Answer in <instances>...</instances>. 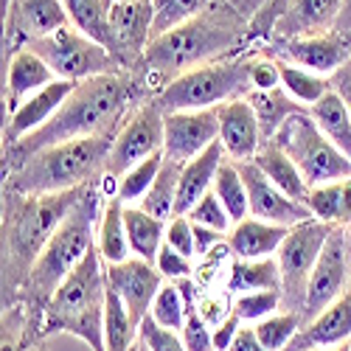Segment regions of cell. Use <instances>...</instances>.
<instances>
[{"label":"cell","instance_id":"obj_32","mask_svg":"<svg viewBox=\"0 0 351 351\" xmlns=\"http://www.w3.org/2000/svg\"><path fill=\"white\" fill-rule=\"evenodd\" d=\"M247 101L256 110V119H258V127H261V138H265V141H270L278 132V127L289 119V115L306 110L304 104H298L295 99H292L284 87L265 90V93H250Z\"/></svg>","mask_w":351,"mask_h":351},{"label":"cell","instance_id":"obj_29","mask_svg":"<svg viewBox=\"0 0 351 351\" xmlns=\"http://www.w3.org/2000/svg\"><path fill=\"white\" fill-rule=\"evenodd\" d=\"M304 206L320 222H326L332 228H348L351 225V178L312 189Z\"/></svg>","mask_w":351,"mask_h":351},{"label":"cell","instance_id":"obj_24","mask_svg":"<svg viewBox=\"0 0 351 351\" xmlns=\"http://www.w3.org/2000/svg\"><path fill=\"white\" fill-rule=\"evenodd\" d=\"M56 73L48 68L43 56H37L32 48H20L9 56V68H6V104L9 112L17 110L28 96L43 90V87L53 84Z\"/></svg>","mask_w":351,"mask_h":351},{"label":"cell","instance_id":"obj_8","mask_svg":"<svg viewBox=\"0 0 351 351\" xmlns=\"http://www.w3.org/2000/svg\"><path fill=\"white\" fill-rule=\"evenodd\" d=\"M292 158L304 174L309 189L348 180L351 178V160L337 149V146L320 132L309 110H301L278 127V132L270 138Z\"/></svg>","mask_w":351,"mask_h":351},{"label":"cell","instance_id":"obj_38","mask_svg":"<svg viewBox=\"0 0 351 351\" xmlns=\"http://www.w3.org/2000/svg\"><path fill=\"white\" fill-rule=\"evenodd\" d=\"M214 3L217 0H152V40L180 28Z\"/></svg>","mask_w":351,"mask_h":351},{"label":"cell","instance_id":"obj_46","mask_svg":"<svg viewBox=\"0 0 351 351\" xmlns=\"http://www.w3.org/2000/svg\"><path fill=\"white\" fill-rule=\"evenodd\" d=\"M166 245L194 261V225L189 217H171L166 225Z\"/></svg>","mask_w":351,"mask_h":351},{"label":"cell","instance_id":"obj_47","mask_svg":"<svg viewBox=\"0 0 351 351\" xmlns=\"http://www.w3.org/2000/svg\"><path fill=\"white\" fill-rule=\"evenodd\" d=\"M239 329H242V320L233 315V312H230L228 317H222L219 324L214 326V351H228Z\"/></svg>","mask_w":351,"mask_h":351},{"label":"cell","instance_id":"obj_7","mask_svg":"<svg viewBox=\"0 0 351 351\" xmlns=\"http://www.w3.org/2000/svg\"><path fill=\"white\" fill-rule=\"evenodd\" d=\"M250 65L253 51L217 60L208 65H199L152 96V101L166 112H183V110H211L237 99H247L253 93L250 84Z\"/></svg>","mask_w":351,"mask_h":351},{"label":"cell","instance_id":"obj_36","mask_svg":"<svg viewBox=\"0 0 351 351\" xmlns=\"http://www.w3.org/2000/svg\"><path fill=\"white\" fill-rule=\"evenodd\" d=\"M138 343V326L124 306V301L115 295V289L107 284V306H104V348L107 351H132Z\"/></svg>","mask_w":351,"mask_h":351},{"label":"cell","instance_id":"obj_53","mask_svg":"<svg viewBox=\"0 0 351 351\" xmlns=\"http://www.w3.org/2000/svg\"><path fill=\"white\" fill-rule=\"evenodd\" d=\"M132 351H149V348H146V346H143V343H141V340H138V343H135V346H132Z\"/></svg>","mask_w":351,"mask_h":351},{"label":"cell","instance_id":"obj_10","mask_svg":"<svg viewBox=\"0 0 351 351\" xmlns=\"http://www.w3.org/2000/svg\"><path fill=\"white\" fill-rule=\"evenodd\" d=\"M332 230H335L332 225L320 222V219H306V222H301L295 228H289L287 239L281 242V247L276 253L278 267H281L284 309L301 315L309 276L315 270V261H317L320 250L326 247Z\"/></svg>","mask_w":351,"mask_h":351},{"label":"cell","instance_id":"obj_45","mask_svg":"<svg viewBox=\"0 0 351 351\" xmlns=\"http://www.w3.org/2000/svg\"><path fill=\"white\" fill-rule=\"evenodd\" d=\"M155 267L160 270V276H163L166 281H183V278H191V273H194L191 258H186L183 253H178V250L169 247V245L160 247Z\"/></svg>","mask_w":351,"mask_h":351},{"label":"cell","instance_id":"obj_43","mask_svg":"<svg viewBox=\"0 0 351 351\" xmlns=\"http://www.w3.org/2000/svg\"><path fill=\"white\" fill-rule=\"evenodd\" d=\"M189 219L197 222V225H206V228H214V230H222V233H230L233 222L222 206V199L217 197V191H206L199 199H197V206L189 211Z\"/></svg>","mask_w":351,"mask_h":351},{"label":"cell","instance_id":"obj_9","mask_svg":"<svg viewBox=\"0 0 351 351\" xmlns=\"http://www.w3.org/2000/svg\"><path fill=\"white\" fill-rule=\"evenodd\" d=\"M25 48H32L37 56H43L48 68L56 73V79H65V82H84L93 76L124 71L107 45L90 40L76 25H65L43 40L28 43Z\"/></svg>","mask_w":351,"mask_h":351},{"label":"cell","instance_id":"obj_19","mask_svg":"<svg viewBox=\"0 0 351 351\" xmlns=\"http://www.w3.org/2000/svg\"><path fill=\"white\" fill-rule=\"evenodd\" d=\"M343 3L346 0H284L281 14L273 25V34H270L267 45L335 32L340 12H343Z\"/></svg>","mask_w":351,"mask_h":351},{"label":"cell","instance_id":"obj_33","mask_svg":"<svg viewBox=\"0 0 351 351\" xmlns=\"http://www.w3.org/2000/svg\"><path fill=\"white\" fill-rule=\"evenodd\" d=\"M276 62H278V73H281V87L284 90L295 99L298 104H304L306 110L312 104H317L320 99H324L329 90H332V82L329 76H320V73H312L306 68H298V65H292L287 60H278L276 56Z\"/></svg>","mask_w":351,"mask_h":351},{"label":"cell","instance_id":"obj_51","mask_svg":"<svg viewBox=\"0 0 351 351\" xmlns=\"http://www.w3.org/2000/svg\"><path fill=\"white\" fill-rule=\"evenodd\" d=\"M309 351H351V343H343V346H335V348H309Z\"/></svg>","mask_w":351,"mask_h":351},{"label":"cell","instance_id":"obj_23","mask_svg":"<svg viewBox=\"0 0 351 351\" xmlns=\"http://www.w3.org/2000/svg\"><path fill=\"white\" fill-rule=\"evenodd\" d=\"M225 163V149L222 143H211L206 152L197 155L180 169V186H178V199H174V217H189V211L197 206V199L214 189L217 171Z\"/></svg>","mask_w":351,"mask_h":351},{"label":"cell","instance_id":"obj_12","mask_svg":"<svg viewBox=\"0 0 351 351\" xmlns=\"http://www.w3.org/2000/svg\"><path fill=\"white\" fill-rule=\"evenodd\" d=\"M348 287H351V267H348V250H346V228H335L309 276L304 306H301V324H309L326 306L343 298Z\"/></svg>","mask_w":351,"mask_h":351},{"label":"cell","instance_id":"obj_4","mask_svg":"<svg viewBox=\"0 0 351 351\" xmlns=\"http://www.w3.org/2000/svg\"><path fill=\"white\" fill-rule=\"evenodd\" d=\"M87 186L73 191H56V194H14L6 191L3 199V258H6V276L17 278L23 287L28 270L34 267L37 256L48 245V239L65 222V217L76 208Z\"/></svg>","mask_w":351,"mask_h":351},{"label":"cell","instance_id":"obj_40","mask_svg":"<svg viewBox=\"0 0 351 351\" xmlns=\"http://www.w3.org/2000/svg\"><path fill=\"white\" fill-rule=\"evenodd\" d=\"M163 166V152L152 155V158H146L143 163L132 166L127 174H121L119 178V186H115V197H119L124 206H138V202L146 197V191L152 189L155 178H158V171Z\"/></svg>","mask_w":351,"mask_h":351},{"label":"cell","instance_id":"obj_55","mask_svg":"<svg viewBox=\"0 0 351 351\" xmlns=\"http://www.w3.org/2000/svg\"><path fill=\"white\" fill-rule=\"evenodd\" d=\"M112 3H121V0H112Z\"/></svg>","mask_w":351,"mask_h":351},{"label":"cell","instance_id":"obj_21","mask_svg":"<svg viewBox=\"0 0 351 351\" xmlns=\"http://www.w3.org/2000/svg\"><path fill=\"white\" fill-rule=\"evenodd\" d=\"M219 115V143L225 149V158L233 163H247L261 149V127L256 119V110L247 99H237L217 107Z\"/></svg>","mask_w":351,"mask_h":351},{"label":"cell","instance_id":"obj_1","mask_svg":"<svg viewBox=\"0 0 351 351\" xmlns=\"http://www.w3.org/2000/svg\"><path fill=\"white\" fill-rule=\"evenodd\" d=\"M245 51H253L250 17L239 12L230 0H217L211 9L197 14L194 20L152 40L143 53L138 76L152 99L160 87L178 76Z\"/></svg>","mask_w":351,"mask_h":351},{"label":"cell","instance_id":"obj_3","mask_svg":"<svg viewBox=\"0 0 351 351\" xmlns=\"http://www.w3.org/2000/svg\"><path fill=\"white\" fill-rule=\"evenodd\" d=\"M115 135H93L53 143L28 155L23 163L6 171V189L14 194H56L99 183L104 178V163Z\"/></svg>","mask_w":351,"mask_h":351},{"label":"cell","instance_id":"obj_13","mask_svg":"<svg viewBox=\"0 0 351 351\" xmlns=\"http://www.w3.org/2000/svg\"><path fill=\"white\" fill-rule=\"evenodd\" d=\"M110 51L124 71L138 73L152 43V0H121L110 6Z\"/></svg>","mask_w":351,"mask_h":351},{"label":"cell","instance_id":"obj_17","mask_svg":"<svg viewBox=\"0 0 351 351\" xmlns=\"http://www.w3.org/2000/svg\"><path fill=\"white\" fill-rule=\"evenodd\" d=\"M239 171H242L245 186H247L250 217L273 222V225H284V228H295V225H301L306 219H315L304 202L287 197L276 183L267 180V174L261 171L253 160L239 163Z\"/></svg>","mask_w":351,"mask_h":351},{"label":"cell","instance_id":"obj_2","mask_svg":"<svg viewBox=\"0 0 351 351\" xmlns=\"http://www.w3.org/2000/svg\"><path fill=\"white\" fill-rule=\"evenodd\" d=\"M143 99H149V93H146L138 73L121 71V73L84 79L73 87V93L65 99V104L56 110V115L43 130L17 141L14 146H6L3 169L6 171L14 169L28 155L53 143L93 138V135H115L121 121L127 119V112Z\"/></svg>","mask_w":351,"mask_h":351},{"label":"cell","instance_id":"obj_41","mask_svg":"<svg viewBox=\"0 0 351 351\" xmlns=\"http://www.w3.org/2000/svg\"><path fill=\"white\" fill-rule=\"evenodd\" d=\"M186 312H189V301L183 295V289L178 281H166L158 292V298L152 304V317L155 324H160L163 329H171V332H183L186 326Z\"/></svg>","mask_w":351,"mask_h":351},{"label":"cell","instance_id":"obj_31","mask_svg":"<svg viewBox=\"0 0 351 351\" xmlns=\"http://www.w3.org/2000/svg\"><path fill=\"white\" fill-rule=\"evenodd\" d=\"M309 115L320 127V132H324L337 149L351 160V112L346 110L343 99L335 90H329L317 104L309 107Z\"/></svg>","mask_w":351,"mask_h":351},{"label":"cell","instance_id":"obj_20","mask_svg":"<svg viewBox=\"0 0 351 351\" xmlns=\"http://www.w3.org/2000/svg\"><path fill=\"white\" fill-rule=\"evenodd\" d=\"M79 82H65V79H56L53 84L43 87V90L32 93L17 110L9 112V121L3 130V149L6 146H14L17 141L34 135L37 130H43L53 115L65 104V99L73 93V87Z\"/></svg>","mask_w":351,"mask_h":351},{"label":"cell","instance_id":"obj_28","mask_svg":"<svg viewBox=\"0 0 351 351\" xmlns=\"http://www.w3.org/2000/svg\"><path fill=\"white\" fill-rule=\"evenodd\" d=\"M124 222H127V239H130L132 256L155 265L160 247L166 245V225L169 222L146 214L138 206H124Z\"/></svg>","mask_w":351,"mask_h":351},{"label":"cell","instance_id":"obj_37","mask_svg":"<svg viewBox=\"0 0 351 351\" xmlns=\"http://www.w3.org/2000/svg\"><path fill=\"white\" fill-rule=\"evenodd\" d=\"M62 6L71 17V25L110 48V0H62Z\"/></svg>","mask_w":351,"mask_h":351},{"label":"cell","instance_id":"obj_5","mask_svg":"<svg viewBox=\"0 0 351 351\" xmlns=\"http://www.w3.org/2000/svg\"><path fill=\"white\" fill-rule=\"evenodd\" d=\"M104 306H107V270H104V258L93 247L43 306L45 315L43 326L45 332L76 335L93 351H107Z\"/></svg>","mask_w":351,"mask_h":351},{"label":"cell","instance_id":"obj_25","mask_svg":"<svg viewBox=\"0 0 351 351\" xmlns=\"http://www.w3.org/2000/svg\"><path fill=\"white\" fill-rule=\"evenodd\" d=\"M287 233H289V228H284V225H273L265 219L247 217L230 228L228 250L237 258H270L278 253Z\"/></svg>","mask_w":351,"mask_h":351},{"label":"cell","instance_id":"obj_52","mask_svg":"<svg viewBox=\"0 0 351 351\" xmlns=\"http://www.w3.org/2000/svg\"><path fill=\"white\" fill-rule=\"evenodd\" d=\"M346 250H348V267H351V225L346 228Z\"/></svg>","mask_w":351,"mask_h":351},{"label":"cell","instance_id":"obj_48","mask_svg":"<svg viewBox=\"0 0 351 351\" xmlns=\"http://www.w3.org/2000/svg\"><path fill=\"white\" fill-rule=\"evenodd\" d=\"M329 82H332V90L343 99L346 110L351 112V60H348L340 71H335V73L329 76Z\"/></svg>","mask_w":351,"mask_h":351},{"label":"cell","instance_id":"obj_16","mask_svg":"<svg viewBox=\"0 0 351 351\" xmlns=\"http://www.w3.org/2000/svg\"><path fill=\"white\" fill-rule=\"evenodd\" d=\"M265 53L278 56V60H287L292 65L306 68V71L320 73V76H332L335 71H340L351 60L348 37H343L340 32L317 34V37H301V40H284V43H270V45H265Z\"/></svg>","mask_w":351,"mask_h":351},{"label":"cell","instance_id":"obj_11","mask_svg":"<svg viewBox=\"0 0 351 351\" xmlns=\"http://www.w3.org/2000/svg\"><path fill=\"white\" fill-rule=\"evenodd\" d=\"M163 127H166L163 110L152 99L138 101L127 112V119L121 121L119 132L112 138L110 155L104 163V178H121L132 166L163 152Z\"/></svg>","mask_w":351,"mask_h":351},{"label":"cell","instance_id":"obj_50","mask_svg":"<svg viewBox=\"0 0 351 351\" xmlns=\"http://www.w3.org/2000/svg\"><path fill=\"white\" fill-rule=\"evenodd\" d=\"M335 32H340L343 37H351V0H346V3H343V12H340V20H337Z\"/></svg>","mask_w":351,"mask_h":351},{"label":"cell","instance_id":"obj_6","mask_svg":"<svg viewBox=\"0 0 351 351\" xmlns=\"http://www.w3.org/2000/svg\"><path fill=\"white\" fill-rule=\"evenodd\" d=\"M96 219H101L99 211V183H90L84 189L76 208L65 217V222L56 228V233L48 239L43 253L37 256L34 267L28 270L23 289L25 295L37 301L40 306L48 304V298L82 261L96 247Z\"/></svg>","mask_w":351,"mask_h":351},{"label":"cell","instance_id":"obj_22","mask_svg":"<svg viewBox=\"0 0 351 351\" xmlns=\"http://www.w3.org/2000/svg\"><path fill=\"white\" fill-rule=\"evenodd\" d=\"M343 343H351V287L346 289L343 298H337L317 317H312L309 324H304L287 351L335 348V346H343Z\"/></svg>","mask_w":351,"mask_h":351},{"label":"cell","instance_id":"obj_18","mask_svg":"<svg viewBox=\"0 0 351 351\" xmlns=\"http://www.w3.org/2000/svg\"><path fill=\"white\" fill-rule=\"evenodd\" d=\"M65 25H71V17L62 0H9L6 40L12 53L25 48L28 43L60 32Z\"/></svg>","mask_w":351,"mask_h":351},{"label":"cell","instance_id":"obj_27","mask_svg":"<svg viewBox=\"0 0 351 351\" xmlns=\"http://www.w3.org/2000/svg\"><path fill=\"white\" fill-rule=\"evenodd\" d=\"M96 250L104 258V265H119L132 256L127 239V222H124V202L110 194L101 206V219L96 230Z\"/></svg>","mask_w":351,"mask_h":351},{"label":"cell","instance_id":"obj_54","mask_svg":"<svg viewBox=\"0 0 351 351\" xmlns=\"http://www.w3.org/2000/svg\"><path fill=\"white\" fill-rule=\"evenodd\" d=\"M348 51H351V37H348Z\"/></svg>","mask_w":351,"mask_h":351},{"label":"cell","instance_id":"obj_14","mask_svg":"<svg viewBox=\"0 0 351 351\" xmlns=\"http://www.w3.org/2000/svg\"><path fill=\"white\" fill-rule=\"evenodd\" d=\"M217 141H219L217 107L166 112V127H163V158L166 160L186 166L189 160L202 155Z\"/></svg>","mask_w":351,"mask_h":351},{"label":"cell","instance_id":"obj_39","mask_svg":"<svg viewBox=\"0 0 351 351\" xmlns=\"http://www.w3.org/2000/svg\"><path fill=\"white\" fill-rule=\"evenodd\" d=\"M256 329V337L261 340L267 351H287L289 343L295 340V335L301 332V315L298 312H289V309H281L258 324H250Z\"/></svg>","mask_w":351,"mask_h":351},{"label":"cell","instance_id":"obj_34","mask_svg":"<svg viewBox=\"0 0 351 351\" xmlns=\"http://www.w3.org/2000/svg\"><path fill=\"white\" fill-rule=\"evenodd\" d=\"M180 163H171L163 158V166L158 171V178L152 183V189L146 191V197L138 202V208H143L146 214H152L163 222H169L174 217V199H178V186H180Z\"/></svg>","mask_w":351,"mask_h":351},{"label":"cell","instance_id":"obj_44","mask_svg":"<svg viewBox=\"0 0 351 351\" xmlns=\"http://www.w3.org/2000/svg\"><path fill=\"white\" fill-rule=\"evenodd\" d=\"M138 340L149 351H186V343H183L180 332L163 329L160 324H155L152 315H146L143 324L138 326Z\"/></svg>","mask_w":351,"mask_h":351},{"label":"cell","instance_id":"obj_15","mask_svg":"<svg viewBox=\"0 0 351 351\" xmlns=\"http://www.w3.org/2000/svg\"><path fill=\"white\" fill-rule=\"evenodd\" d=\"M104 270H107V284L124 301L132 324L141 326L143 317L152 312L160 287L166 284L160 270L152 261H143L138 256H130L127 261H119V265H104Z\"/></svg>","mask_w":351,"mask_h":351},{"label":"cell","instance_id":"obj_30","mask_svg":"<svg viewBox=\"0 0 351 351\" xmlns=\"http://www.w3.org/2000/svg\"><path fill=\"white\" fill-rule=\"evenodd\" d=\"M228 289L245 295V292H258V289H281V267L278 258H237L230 265L228 276Z\"/></svg>","mask_w":351,"mask_h":351},{"label":"cell","instance_id":"obj_26","mask_svg":"<svg viewBox=\"0 0 351 351\" xmlns=\"http://www.w3.org/2000/svg\"><path fill=\"white\" fill-rule=\"evenodd\" d=\"M253 163H256L261 171H265L267 180L276 183L287 197L298 199V202H306V197H309L312 189L306 186L301 169L292 163V158L281 149L276 141H265V143H261V149L256 152Z\"/></svg>","mask_w":351,"mask_h":351},{"label":"cell","instance_id":"obj_42","mask_svg":"<svg viewBox=\"0 0 351 351\" xmlns=\"http://www.w3.org/2000/svg\"><path fill=\"white\" fill-rule=\"evenodd\" d=\"M281 309H284V292L281 289L245 292V295H237L230 304V312L237 315L242 324H258V320H265Z\"/></svg>","mask_w":351,"mask_h":351},{"label":"cell","instance_id":"obj_49","mask_svg":"<svg viewBox=\"0 0 351 351\" xmlns=\"http://www.w3.org/2000/svg\"><path fill=\"white\" fill-rule=\"evenodd\" d=\"M228 351H267V348L261 346V340L256 337V329L250 324H242V329L237 332V337H233Z\"/></svg>","mask_w":351,"mask_h":351},{"label":"cell","instance_id":"obj_35","mask_svg":"<svg viewBox=\"0 0 351 351\" xmlns=\"http://www.w3.org/2000/svg\"><path fill=\"white\" fill-rule=\"evenodd\" d=\"M214 191L222 199V206H225V211H228V217H230L233 225L250 217L247 186H245V178H242V171H239V163H233V160L225 158V163L217 171Z\"/></svg>","mask_w":351,"mask_h":351}]
</instances>
